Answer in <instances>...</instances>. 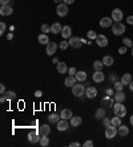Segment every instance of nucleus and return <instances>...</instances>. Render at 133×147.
Listing matches in <instances>:
<instances>
[{
  "label": "nucleus",
  "instance_id": "nucleus-12",
  "mask_svg": "<svg viewBox=\"0 0 133 147\" xmlns=\"http://www.w3.org/2000/svg\"><path fill=\"white\" fill-rule=\"evenodd\" d=\"M14 13V8L11 7V5H1L0 7V15L1 16H10V15Z\"/></svg>",
  "mask_w": 133,
  "mask_h": 147
},
{
  "label": "nucleus",
  "instance_id": "nucleus-28",
  "mask_svg": "<svg viewBox=\"0 0 133 147\" xmlns=\"http://www.w3.org/2000/svg\"><path fill=\"white\" fill-rule=\"evenodd\" d=\"M101 103L104 105V106H106V107H113V105H115V102H113V99L110 98L109 96L105 97V98H102Z\"/></svg>",
  "mask_w": 133,
  "mask_h": 147
},
{
  "label": "nucleus",
  "instance_id": "nucleus-1",
  "mask_svg": "<svg viewBox=\"0 0 133 147\" xmlns=\"http://www.w3.org/2000/svg\"><path fill=\"white\" fill-rule=\"evenodd\" d=\"M126 32V27L121 23V21H115V24L112 25V33L115 36H121V34Z\"/></svg>",
  "mask_w": 133,
  "mask_h": 147
},
{
  "label": "nucleus",
  "instance_id": "nucleus-32",
  "mask_svg": "<svg viewBox=\"0 0 133 147\" xmlns=\"http://www.w3.org/2000/svg\"><path fill=\"white\" fill-rule=\"evenodd\" d=\"M4 96L7 97V101H12V99L16 98V93H15L14 90H8V92H5Z\"/></svg>",
  "mask_w": 133,
  "mask_h": 147
},
{
  "label": "nucleus",
  "instance_id": "nucleus-33",
  "mask_svg": "<svg viewBox=\"0 0 133 147\" xmlns=\"http://www.w3.org/2000/svg\"><path fill=\"white\" fill-rule=\"evenodd\" d=\"M48 144H49V138H48V135H43V137L40 138V146L47 147Z\"/></svg>",
  "mask_w": 133,
  "mask_h": 147
},
{
  "label": "nucleus",
  "instance_id": "nucleus-58",
  "mask_svg": "<svg viewBox=\"0 0 133 147\" xmlns=\"http://www.w3.org/2000/svg\"><path fill=\"white\" fill-rule=\"evenodd\" d=\"M129 121H130V125H132V126H133V115L129 118Z\"/></svg>",
  "mask_w": 133,
  "mask_h": 147
},
{
  "label": "nucleus",
  "instance_id": "nucleus-31",
  "mask_svg": "<svg viewBox=\"0 0 133 147\" xmlns=\"http://www.w3.org/2000/svg\"><path fill=\"white\" fill-rule=\"evenodd\" d=\"M38 40H39V42H40V44H43V45H47L48 42H49V38H48L47 33H41V34H39Z\"/></svg>",
  "mask_w": 133,
  "mask_h": 147
},
{
  "label": "nucleus",
  "instance_id": "nucleus-23",
  "mask_svg": "<svg viewBox=\"0 0 133 147\" xmlns=\"http://www.w3.org/2000/svg\"><path fill=\"white\" fill-rule=\"evenodd\" d=\"M69 123H71L72 127H78L83 123V118H81V117H72L71 122H69Z\"/></svg>",
  "mask_w": 133,
  "mask_h": 147
},
{
  "label": "nucleus",
  "instance_id": "nucleus-22",
  "mask_svg": "<svg viewBox=\"0 0 133 147\" xmlns=\"http://www.w3.org/2000/svg\"><path fill=\"white\" fill-rule=\"evenodd\" d=\"M60 117H61L63 119H71L73 114H72V110L71 109H63L61 113H60Z\"/></svg>",
  "mask_w": 133,
  "mask_h": 147
},
{
  "label": "nucleus",
  "instance_id": "nucleus-35",
  "mask_svg": "<svg viewBox=\"0 0 133 147\" xmlns=\"http://www.w3.org/2000/svg\"><path fill=\"white\" fill-rule=\"evenodd\" d=\"M121 119H123V118H120V117H113V118H112V119H110V121H112V125H113V126H116V127H119L120 126V125H121Z\"/></svg>",
  "mask_w": 133,
  "mask_h": 147
},
{
  "label": "nucleus",
  "instance_id": "nucleus-50",
  "mask_svg": "<svg viewBox=\"0 0 133 147\" xmlns=\"http://www.w3.org/2000/svg\"><path fill=\"white\" fill-rule=\"evenodd\" d=\"M69 146H71V147H80V146H81V144L78 143V142H72V143L69 144Z\"/></svg>",
  "mask_w": 133,
  "mask_h": 147
},
{
  "label": "nucleus",
  "instance_id": "nucleus-30",
  "mask_svg": "<svg viewBox=\"0 0 133 147\" xmlns=\"http://www.w3.org/2000/svg\"><path fill=\"white\" fill-rule=\"evenodd\" d=\"M48 119H49L51 123H57L61 119V117H60V114H57V113H52L51 115L48 117Z\"/></svg>",
  "mask_w": 133,
  "mask_h": 147
},
{
  "label": "nucleus",
  "instance_id": "nucleus-19",
  "mask_svg": "<svg viewBox=\"0 0 133 147\" xmlns=\"http://www.w3.org/2000/svg\"><path fill=\"white\" fill-rule=\"evenodd\" d=\"M101 61H102V64H104V66H112L113 64H115V58L108 55V56H104Z\"/></svg>",
  "mask_w": 133,
  "mask_h": 147
},
{
  "label": "nucleus",
  "instance_id": "nucleus-15",
  "mask_svg": "<svg viewBox=\"0 0 133 147\" xmlns=\"http://www.w3.org/2000/svg\"><path fill=\"white\" fill-rule=\"evenodd\" d=\"M61 36L64 40H67V38H71L72 37V28L69 27V25H64L61 29Z\"/></svg>",
  "mask_w": 133,
  "mask_h": 147
},
{
  "label": "nucleus",
  "instance_id": "nucleus-9",
  "mask_svg": "<svg viewBox=\"0 0 133 147\" xmlns=\"http://www.w3.org/2000/svg\"><path fill=\"white\" fill-rule=\"evenodd\" d=\"M112 20L113 21H121L123 20V17H124V13H123V11L120 9V8H115V9L112 11Z\"/></svg>",
  "mask_w": 133,
  "mask_h": 147
},
{
  "label": "nucleus",
  "instance_id": "nucleus-38",
  "mask_svg": "<svg viewBox=\"0 0 133 147\" xmlns=\"http://www.w3.org/2000/svg\"><path fill=\"white\" fill-rule=\"evenodd\" d=\"M87 37L89 38V41L96 40V37H97V33H96L95 31H88V33H87Z\"/></svg>",
  "mask_w": 133,
  "mask_h": 147
},
{
  "label": "nucleus",
  "instance_id": "nucleus-48",
  "mask_svg": "<svg viewBox=\"0 0 133 147\" xmlns=\"http://www.w3.org/2000/svg\"><path fill=\"white\" fill-rule=\"evenodd\" d=\"M0 94H5V85H0Z\"/></svg>",
  "mask_w": 133,
  "mask_h": 147
},
{
  "label": "nucleus",
  "instance_id": "nucleus-47",
  "mask_svg": "<svg viewBox=\"0 0 133 147\" xmlns=\"http://www.w3.org/2000/svg\"><path fill=\"white\" fill-rule=\"evenodd\" d=\"M126 23L129 25H133V15H130V16L126 17Z\"/></svg>",
  "mask_w": 133,
  "mask_h": 147
},
{
  "label": "nucleus",
  "instance_id": "nucleus-54",
  "mask_svg": "<svg viewBox=\"0 0 133 147\" xmlns=\"http://www.w3.org/2000/svg\"><path fill=\"white\" fill-rule=\"evenodd\" d=\"M4 101H7V97L4 96V94H1V97H0V102L3 103V102H4Z\"/></svg>",
  "mask_w": 133,
  "mask_h": 147
},
{
  "label": "nucleus",
  "instance_id": "nucleus-5",
  "mask_svg": "<svg viewBox=\"0 0 133 147\" xmlns=\"http://www.w3.org/2000/svg\"><path fill=\"white\" fill-rule=\"evenodd\" d=\"M56 13L60 17H65L68 15V5L65 3H60L57 4V8H56Z\"/></svg>",
  "mask_w": 133,
  "mask_h": 147
},
{
  "label": "nucleus",
  "instance_id": "nucleus-16",
  "mask_svg": "<svg viewBox=\"0 0 133 147\" xmlns=\"http://www.w3.org/2000/svg\"><path fill=\"white\" fill-rule=\"evenodd\" d=\"M113 25V20L112 17H102L100 20V27L101 28H109Z\"/></svg>",
  "mask_w": 133,
  "mask_h": 147
},
{
  "label": "nucleus",
  "instance_id": "nucleus-29",
  "mask_svg": "<svg viewBox=\"0 0 133 147\" xmlns=\"http://www.w3.org/2000/svg\"><path fill=\"white\" fill-rule=\"evenodd\" d=\"M76 80H77L78 82H84L87 80V77H88V76H87V73L85 72H83V70H80V72H77L76 73Z\"/></svg>",
  "mask_w": 133,
  "mask_h": 147
},
{
  "label": "nucleus",
  "instance_id": "nucleus-44",
  "mask_svg": "<svg viewBox=\"0 0 133 147\" xmlns=\"http://www.w3.org/2000/svg\"><path fill=\"white\" fill-rule=\"evenodd\" d=\"M109 81L112 82V84L117 81V74H116V73H110V74H109Z\"/></svg>",
  "mask_w": 133,
  "mask_h": 147
},
{
  "label": "nucleus",
  "instance_id": "nucleus-46",
  "mask_svg": "<svg viewBox=\"0 0 133 147\" xmlns=\"http://www.w3.org/2000/svg\"><path fill=\"white\" fill-rule=\"evenodd\" d=\"M83 146L84 147H92L93 146V140H87V142L83 143Z\"/></svg>",
  "mask_w": 133,
  "mask_h": 147
},
{
  "label": "nucleus",
  "instance_id": "nucleus-51",
  "mask_svg": "<svg viewBox=\"0 0 133 147\" xmlns=\"http://www.w3.org/2000/svg\"><path fill=\"white\" fill-rule=\"evenodd\" d=\"M41 96H43V93H41V90H38V92H35V97H38V98H40Z\"/></svg>",
  "mask_w": 133,
  "mask_h": 147
},
{
  "label": "nucleus",
  "instance_id": "nucleus-55",
  "mask_svg": "<svg viewBox=\"0 0 133 147\" xmlns=\"http://www.w3.org/2000/svg\"><path fill=\"white\" fill-rule=\"evenodd\" d=\"M12 38H14V33H11L10 32V33L7 34V40H12Z\"/></svg>",
  "mask_w": 133,
  "mask_h": 147
},
{
  "label": "nucleus",
  "instance_id": "nucleus-43",
  "mask_svg": "<svg viewBox=\"0 0 133 147\" xmlns=\"http://www.w3.org/2000/svg\"><path fill=\"white\" fill-rule=\"evenodd\" d=\"M76 73H77V70H76L75 66H71V68L68 69V74L69 76H76Z\"/></svg>",
  "mask_w": 133,
  "mask_h": 147
},
{
  "label": "nucleus",
  "instance_id": "nucleus-21",
  "mask_svg": "<svg viewBox=\"0 0 133 147\" xmlns=\"http://www.w3.org/2000/svg\"><path fill=\"white\" fill-rule=\"evenodd\" d=\"M76 81H77V80H76L75 76H68V77L64 80V85L68 86V88H72V86L76 84Z\"/></svg>",
  "mask_w": 133,
  "mask_h": 147
},
{
  "label": "nucleus",
  "instance_id": "nucleus-10",
  "mask_svg": "<svg viewBox=\"0 0 133 147\" xmlns=\"http://www.w3.org/2000/svg\"><path fill=\"white\" fill-rule=\"evenodd\" d=\"M69 125L71 123L68 122V119H60L57 123H56V126H57V130L59 131H67L68 130V127H69Z\"/></svg>",
  "mask_w": 133,
  "mask_h": 147
},
{
  "label": "nucleus",
  "instance_id": "nucleus-57",
  "mask_svg": "<svg viewBox=\"0 0 133 147\" xmlns=\"http://www.w3.org/2000/svg\"><path fill=\"white\" fill-rule=\"evenodd\" d=\"M53 64H56V65L59 64V60H57V58H53Z\"/></svg>",
  "mask_w": 133,
  "mask_h": 147
},
{
  "label": "nucleus",
  "instance_id": "nucleus-8",
  "mask_svg": "<svg viewBox=\"0 0 133 147\" xmlns=\"http://www.w3.org/2000/svg\"><path fill=\"white\" fill-rule=\"evenodd\" d=\"M95 41L100 48H105V47H108V37L104 36V34H97V37H96Z\"/></svg>",
  "mask_w": 133,
  "mask_h": 147
},
{
  "label": "nucleus",
  "instance_id": "nucleus-60",
  "mask_svg": "<svg viewBox=\"0 0 133 147\" xmlns=\"http://www.w3.org/2000/svg\"><path fill=\"white\" fill-rule=\"evenodd\" d=\"M132 57H133V48H132Z\"/></svg>",
  "mask_w": 133,
  "mask_h": 147
},
{
  "label": "nucleus",
  "instance_id": "nucleus-7",
  "mask_svg": "<svg viewBox=\"0 0 133 147\" xmlns=\"http://www.w3.org/2000/svg\"><path fill=\"white\" fill-rule=\"evenodd\" d=\"M59 48V45L56 44L55 41H49L47 44V48H45V53H47L48 56H52V55H55L56 51H57Z\"/></svg>",
  "mask_w": 133,
  "mask_h": 147
},
{
  "label": "nucleus",
  "instance_id": "nucleus-24",
  "mask_svg": "<svg viewBox=\"0 0 133 147\" xmlns=\"http://www.w3.org/2000/svg\"><path fill=\"white\" fill-rule=\"evenodd\" d=\"M61 29H63V27H61V24H60V23H53V24L51 25V32L53 34L61 33Z\"/></svg>",
  "mask_w": 133,
  "mask_h": 147
},
{
  "label": "nucleus",
  "instance_id": "nucleus-2",
  "mask_svg": "<svg viewBox=\"0 0 133 147\" xmlns=\"http://www.w3.org/2000/svg\"><path fill=\"white\" fill-rule=\"evenodd\" d=\"M113 111H115V115L120 117V118H124L126 115V107L123 105V102H116L113 105Z\"/></svg>",
  "mask_w": 133,
  "mask_h": 147
},
{
  "label": "nucleus",
  "instance_id": "nucleus-59",
  "mask_svg": "<svg viewBox=\"0 0 133 147\" xmlns=\"http://www.w3.org/2000/svg\"><path fill=\"white\" fill-rule=\"evenodd\" d=\"M53 1H55V3H57V4H60L63 1V0H53Z\"/></svg>",
  "mask_w": 133,
  "mask_h": 147
},
{
  "label": "nucleus",
  "instance_id": "nucleus-26",
  "mask_svg": "<svg viewBox=\"0 0 133 147\" xmlns=\"http://www.w3.org/2000/svg\"><path fill=\"white\" fill-rule=\"evenodd\" d=\"M105 114H106L105 109H104V107H100V109L96 110L95 118H96V119H102V118H105Z\"/></svg>",
  "mask_w": 133,
  "mask_h": 147
},
{
  "label": "nucleus",
  "instance_id": "nucleus-49",
  "mask_svg": "<svg viewBox=\"0 0 133 147\" xmlns=\"http://www.w3.org/2000/svg\"><path fill=\"white\" fill-rule=\"evenodd\" d=\"M106 94H108L109 97H110V96H115V92H113V90L109 88V89H106Z\"/></svg>",
  "mask_w": 133,
  "mask_h": 147
},
{
  "label": "nucleus",
  "instance_id": "nucleus-17",
  "mask_svg": "<svg viewBox=\"0 0 133 147\" xmlns=\"http://www.w3.org/2000/svg\"><path fill=\"white\" fill-rule=\"evenodd\" d=\"M39 133H40L41 137H43V135H49V134H51V126H49V125H41V126L39 127Z\"/></svg>",
  "mask_w": 133,
  "mask_h": 147
},
{
  "label": "nucleus",
  "instance_id": "nucleus-41",
  "mask_svg": "<svg viewBox=\"0 0 133 147\" xmlns=\"http://www.w3.org/2000/svg\"><path fill=\"white\" fill-rule=\"evenodd\" d=\"M109 125H112V121H110L109 119V118H106V117H105V118H102V126H109Z\"/></svg>",
  "mask_w": 133,
  "mask_h": 147
},
{
  "label": "nucleus",
  "instance_id": "nucleus-42",
  "mask_svg": "<svg viewBox=\"0 0 133 147\" xmlns=\"http://www.w3.org/2000/svg\"><path fill=\"white\" fill-rule=\"evenodd\" d=\"M5 29H7V25H5V23H0V34H3L4 32H5Z\"/></svg>",
  "mask_w": 133,
  "mask_h": 147
},
{
  "label": "nucleus",
  "instance_id": "nucleus-13",
  "mask_svg": "<svg viewBox=\"0 0 133 147\" xmlns=\"http://www.w3.org/2000/svg\"><path fill=\"white\" fill-rule=\"evenodd\" d=\"M28 140H29L31 143H38V142H40V133H39V131H31V133L28 134Z\"/></svg>",
  "mask_w": 133,
  "mask_h": 147
},
{
  "label": "nucleus",
  "instance_id": "nucleus-14",
  "mask_svg": "<svg viewBox=\"0 0 133 147\" xmlns=\"http://www.w3.org/2000/svg\"><path fill=\"white\" fill-rule=\"evenodd\" d=\"M85 96L87 98H96L97 97V89L95 86H88L85 89Z\"/></svg>",
  "mask_w": 133,
  "mask_h": 147
},
{
  "label": "nucleus",
  "instance_id": "nucleus-37",
  "mask_svg": "<svg viewBox=\"0 0 133 147\" xmlns=\"http://www.w3.org/2000/svg\"><path fill=\"white\" fill-rule=\"evenodd\" d=\"M68 47H69V41H67V40H63L60 44H59V48L61 49V51H65V49H68Z\"/></svg>",
  "mask_w": 133,
  "mask_h": 147
},
{
  "label": "nucleus",
  "instance_id": "nucleus-3",
  "mask_svg": "<svg viewBox=\"0 0 133 147\" xmlns=\"http://www.w3.org/2000/svg\"><path fill=\"white\" fill-rule=\"evenodd\" d=\"M117 134H119V130H117L116 126L109 125V126L105 127V138H106V139H113Z\"/></svg>",
  "mask_w": 133,
  "mask_h": 147
},
{
  "label": "nucleus",
  "instance_id": "nucleus-56",
  "mask_svg": "<svg viewBox=\"0 0 133 147\" xmlns=\"http://www.w3.org/2000/svg\"><path fill=\"white\" fill-rule=\"evenodd\" d=\"M128 86H129V90H130V92H133V81L130 82V84H129Z\"/></svg>",
  "mask_w": 133,
  "mask_h": 147
},
{
  "label": "nucleus",
  "instance_id": "nucleus-36",
  "mask_svg": "<svg viewBox=\"0 0 133 147\" xmlns=\"http://www.w3.org/2000/svg\"><path fill=\"white\" fill-rule=\"evenodd\" d=\"M124 84L121 81H116L115 82V85H113V88H115V90H116V92H120V90H123L124 89Z\"/></svg>",
  "mask_w": 133,
  "mask_h": 147
},
{
  "label": "nucleus",
  "instance_id": "nucleus-11",
  "mask_svg": "<svg viewBox=\"0 0 133 147\" xmlns=\"http://www.w3.org/2000/svg\"><path fill=\"white\" fill-rule=\"evenodd\" d=\"M92 78H93V81H95L96 84H100V82H102L104 80H105V74H104L101 70H95Z\"/></svg>",
  "mask_w": 133,
  "mask_h": 147
},
{
  "label": "nucleus",
  "instance_id": "nucleus-34",
  "mask_svg": "<svg viewBox=\"0 0 133 147\" xmlns=\"http://www.w3.org/2000/svg\"><path fill=\"white\" fill-rule=\"evenodd\" d=\"M102 68H104V64H102V61H95L93 62V69L95 70H102Z\"/></svg>",
  "mask_w": 133,
  "mask_h": 147
},
{
  "label": "nucleus",
  "instance_id": "nucleus-4",
  "mask_svg": "<svg viewBox=\"0 0 133 147\" xmlns=\"http://www.w3.org/2000/svg\"><path fill=\"white\" fill-rule=\"evenodd\" d=\"M83 42H85V41L80 37H76V36H72V37L69 38V47H72V48H75V49L81 48Z\"/></svg>",
  "mask_w": 133,
  "mask_h": 147
},
{
  "label": "nucleus",
  "instance_id": "nucleus-27",
  "mask_svg": "<svg viewBox=\"0 0 133 147\" xmlns=\"http://www.w3.org/2000/svg\"><path fill=\"white\" fill-rule=\"evenodd\" d=\"M120 81L123 82L124 85H129L130 82L133 81V80H132V74H130V73H125V74L121 77V80H120Z\"/></svg>",
  "mask_w": 133,
  "mask_h": 147
},
{
  "label": "nucleus",
  "instance_id": "nucleus-45",
  "mask_svg": "<svg viewBox=\"0 0 133 147\" xmlns=\"http://www.w3.org/2000/svg\"><path fill=\"white\" fill-rule=\"evenodd\" d=\"M126 51H128V47H125V45H123V47H120V48H119V53H120V55H125Z\"/></svg>",
  "mask_w": 133,
  "mask_h": 147
},
{
  "label": "nucleus",
  "instance_id": "nucleus-53",
  "mask_svg": "<svg viewBox=\"0 0 133 147\" xmlns=\"http://www.w3.org/2000/svg\"><path fill=\"white\" fill-rule=\"evenodd\" d=\"M8 3H10V0H0V4H1V5H7Z\"/></svg>",
  "mask_w": 133,
  "mask_h": 147
},
{
  "label": "nucleus",
  "instance_id": "nucleus-6",
  "mask_svg": "<svg viewBox=\"0 0 133 147\" xmlns=\"http://www.w3.org/2000/svg\"><path fill=\"white\" fill-rule=\"evenodd\" d=\"M72 93H73V96L76 97H81L85 94V88H84V85L83 84H80V85H73L72 86Z\"/></svg>",
  "mask_w": 133,
  "mask_h": 147
},
{
  "label": "nucleus",
  "instance_id": "nucleus-25",
  "mask_svg": "<svg viewBox=\"0 0 133 147\" xmlns=\"http://www.w3.org/2000/svg\"><path fill=\"white\" fill-rule=\"evenodd\" d=\"M117 130H119V134L121 135V137H126V135L129 134V127L125 126V125H123V123L119 126V129H117Z\"/></svg>",
  "mask_w": 133,
  "mask_h": 147
},
{
  "label": "nucleus",
  "instance_id": "nucleus-40",
  "mask_svg": "<svg viewBox=\"0 0 133 147\" xmlns=\"http://www.w3.org/2000/svg\"><path fill=\"white\" fill-rule=\"evenodd\" d=\"M41 32H43V33H49V32H51V25L43 24L41 25Z\"/></svg>",
  "mask_w": 133,
  "mask_h": 147
},
{
  "label": "nucleus",
  "instance_id": "nucleus-52",
  "mask_svg": "<svg viewBox=\"0 0 133 147\" xmlns=\"http://www.w3.org/2000/svg\"><path fill=\"white\" fill-rule=\"evenodd\" d=\"M63 3H65L67 5H68V4H73V3H75V0H63Z\"/></svg>",
  "mask_w": 133,
  "mask_h": 147
},
{
  "label": "nucleus",
  "instance_id": "nucleus-18",
  "mask_svg": "<svg viewBox=\"0 0 133 147\" xmlns=\"http://www.w3.org/2000/svg\"><path fill=\"white\" fill-rule=\"evenodd\" d=\"M56 69H57V72L60 73V74H65V73H68V66H67V64L65 62H59L57 65H56Z\"/></svg>",
  "mask_w": 133,
  "mask_h": 147
},
{
  "label": "nucleus",
  "instance_id": "nucleus-39",
  "mask_svg": "<svg viewBox=\"0 0 133 147\" xmlns=\"http://www.w3.org/2000/svg\"><path fill=\"white\" fill-rule=\"evenodd\" d=\"M123 42H124V45H125V47H128V48H133V41L130 40V38L125 37L123 40Z\"/></svg>",
  "mask_w": 133,
  "mask_h": 147
},
{
  "label": "nucleus",
  "instance_id": "nucleus-20",
  "mask_svg": "<svg viewBox=\"0 0 133 147\" xmlns=\"http://www.w3.org/2000/svg\"><path fill=\"white\" fill-rule=\"evenodd\" d=\"M126 98L125 93L123 92V90H120V92H115V101L116 102H124Z\"/></svg>",
  "mask_w": 133,
  "mask_h": 147
}]
</instances>
